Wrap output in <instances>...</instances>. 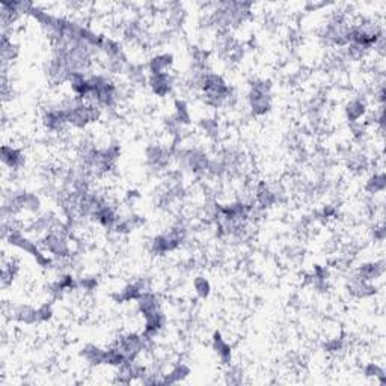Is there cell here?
I'll list each match as a JSON object with an SVG mask.
<instances>
[{"label":"cell","mask_w":386,"mask_h":386,"mask_svg":"<svg viewBox=\"0 0 386 386\" xmlns=\"http://www.w3.org/2000/svg\"><path fill=\"white\" fill-rule=\"evenodd\" d=\"M2 159H3V162L9 166V168H17L20 163H21V154L17 151V150H14V148H11V147H3V150H2Z\"/></svg>","instance_id":"6da1fadb"}]
</instances>
